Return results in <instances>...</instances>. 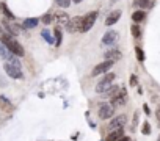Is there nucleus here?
<instances>
[{
  "label": "nucleus",
  "mask_w": 160,
  "mask_h": 141,
  "mask_svg": "<svg viewBox=\"0 0 160 141\" xmlns=\"http://www.w3.org/2000/svg\"><path fill=\"white\" fill-rule=\"evenodd\" d=\"M0 42L13 53V55H16V56H24L25 50L24 47L21 46V42L16 39V36H11L8 33H3L2 36H0Z\"/></svg>",
  "instance_id": "nucleus-1"
},
{
  "label": "nucleus",
  "mask_w": 160,
  "mask_h": 141,
  "mask_svg": "<svg viewBox=\"0 0 160 141\" xmlns=\"http://www.w3.org/2000/svg\"><path fill=\"white\" fill-rule=\"evenodd\" d=\"M96 19H97V11H91V13L86 14V16H83V19H82V27H80V33L90 32L91 28H93V25H94Z\"/></svg>",
  "instance_id": "nucleus-2"
},
{
  "label": "nucleus",
  "mask_w": 160,
  "mask_h": 141,
  "mask_svg": "<svg viewBox=\"0 0 160 141\" xmlns=\"http://www.w3.org/2000/svg\"><path fill=\"white\" fill-rule=\"evenodd\" d=\"M116 78V75L113 74V72H105V75L102 77V80L97 83V86H96V91L97 93H104V91H107L112 85H113V80Z\"/></svg>",
  "instance_id": "nucleus-3"
},
{
  "label": "nucleus",
  "mask_w": 160,
  "mask_h": 141,
  "mask_svg": "<svg viewBox=\"0 0 160 141\" xmlns=\"http://www.w3.org/2000/svg\"><path fill=\"white\" fill-rule=\"evenodd\" d=\"M2 27L5 28V33H8V35H11V36H17V35H21V27L16 24V22H13V21H10V19H2Z\"/></svg>",
  "instance_id": "nucleus-4"
},
{
  "label": "nucleus",
  "mask_w": 160,
  "mask_h": 141,
  "mask_svg": "<svg viewBox=\"0 0 160 141\" xmlns=\"http://www.w3.org/2000/svg\"><path fill=\"white\" fill-rule=\"evenodd\" d=\"M115 113V107L112 104H101L99 105V110H97V115L101 119H110Z\"/></svg>",
  "instance_id": "nucleus-5"
},
{
  "label": "nucleus",
  "mask_w": 160,
  "mask_h": 141,
  "mask_svg": "<svg viewBox=\"0 0 160 141\" xmlns=\"http://www.w3.org/2000/svg\"><path fill=\"white\" fill-rule=\"evenodd\" d=\"M127 102V91L126 88H119L118 93L112 97V105L113 107H121Z\"/></svg>",
  "instance_id": "nucleus-6"
},
{
  "label": "nucleus",
  "mask_w": 160,
  "mask_h": 141,
  "mask_svg": "<svg viewBox=\"0 0 160 141\" xmlns=\"http://www.w3.org/2000/svg\"><path fill=\"white\" fill-rule=\"evenodd\" d=\"M82 19H83V16H75V17H72V19H69V22L66 24L64 27H66V30H68L69 33H80V27H82Z\"/></svg>",
  "instance_id": "nucleus-7"
},
{
  "label": "nucleus",
  "mask_w": 160,
  "mask_h": 141,
  "mask_svg": "<svg viewBox=\"0 0 160 141\" xmlns=\"http://www.w3.org/2000/svg\"><path fill=\"white\" fill-rule=\"evenodd\" d=\"M112 66H113V61H110V60H105V61L99 63V64H97L94 69H93L91 75H93V77H97V75H101V74L109 72V70L112 69Z\"/></svg>",
  "instance_id": "nucleus-8"
},
{
  "label": "nucleus",
  "mask_w": 160,
  "mask_h": 141,
  "mask_svg": "<svg viewBox=\"0 0 160 141\" xmlns=\"http://www.w3.org/2000/svg\"><path fill=\"white\" fill-rule=\"evenodd\" d=\"M5 70H6V74H8L11 78H22V77H24L21 67H17V66H14V64H11L10 61L5 63Z\"/></svg>",
  "instance_id": "nucleus-9"
},
{
  "label": "nucleus",
  "mask_w": 160,
  "mask_h": 141,
  "mask_svg": "<svg viewBox=\"0 0 160 141\" xmlns=\"http://www.w3.org/2000/svg\"><path fill=\"white\" fill-rule=\"evenodd\" d=\"M104 56H105V60H110V61H119L123 58V53H121V50H118V49H115V47H112L110 50H107L105 53H104Z\"/></svg>",
  "instance_id": "nucleus-10"
},
{
  "label": "nucleus",
  "mask_w": 160,
  "mask_h": 141,
  "mask_svg": "<svg viewBox=\"0 0 160 141\" xmlns=\"http://www.w3.org/2000/svg\"><path fill=\"white\" fill-rule=\"evenodd\" d=\"M116 39H118V32L110 30V32H107L102 36V44L104 46H112V44H115V42H116Z\"/></svg>",
  "instance_id": "nucleus-11"
},
{
  "label": "nucleus",
  "mask_w": 160,
  "mask_h": 141,
  "mask_svg": "<svg viewBox=\"0 0 160 141\" xmlns=\"http://www.w3.org/2000/svg\"><path fill=\"white\" fill-rule=\"evenodd\" d=\"M126 121H127V118H126L124 115H119V116L113 118L112 122H110V129H112V130H113V129H123L124 124H126Z\"/></svg>",
  "instance_id": "nucleus-12"
},
{
  "label": "nucleus",
  "mask_w": 160,
  "mask_h": 141,
  "mask_svg": "<svg viewBox=\"0 0 160 141\" xmlns=\"http://www.w3.org/2000/svg\"><path fill=\"white\" fill-rule=\"evenodd\" d=\"M119 17H121V11H119V10L112 11V13L109 14V16H107V19H105V25H109V27L115 25V24L119 21Z\"/></svg>",
  "instance_id": "nucleus-13"
},
{
  "label": "nucleus",
  "mask_w": 160,
  "mask_h": 141,
  "mask_svg": "<svg viewBox=\"0 0 160 141\" xmlns=\"http://www.w3.org/2000/svg\"><path fill=\"white\" fill-rule=\"evenodd\" d=\"M133 5L138 10H151L154 6V0H133Z\"/></svg>",
  "instance_id": "nucleus-14"
},
{
  "label": "nucleus",
  "mask_w": 160,
  "mask_h": 141,
  "mask_svg": "<svg viewBox=\"0 0 160 141\" xmlns=\"http://www.w3.org/2000/svg\"><path fill=\"white\" fill-rule=\"evenodd\" d=\"M53 19H55V22L57 24H60V25H66L69 22V16H68V13H64V11H58L55 16H53Z\"/></svg>",
  "instance_id": "nucleus-15"
},
{
  "label": "nucleus",
  "mask_w": 160,
  "mask_h": 141,
  "mask_svg": "<svg viewBox=\"0 0 160 141\" xmlns=\"http://www.w3.org/2000/svg\"><path fill=\"white\" fill-rule=\"evenodd\" d=\"M123 135H124V130L123 129H113L109 135H107L105 141H116L118 138H121Z\"/></svg>",
  "instance_id": "nucleus-16"
},
{
  "label": "nucleus",
  "mask_w": 160,
  "mask_h": 141,
  "mask_svg": "<svg viewBox=\"0 0 160 141\" xmlns=\"http://www.w3.org/2000/svg\"><path fill=\"white\" fill-rule=\"evenodd\" d=\"M0 11L3 13V16H5L6 19H10V21H14V19H16V16L13 14V11L8 8L6 3H0Z\"/></svg>",
  "instance_id": "nucleus-17"
},
{
  "label": "nucleus",
  "mask_w": 160,
  "mask_h": 141,
  "mask_svg": "<svg viewBox=\"0 0 160 141\" xmlns=\"http://www.w3.org/2000/svg\"><path fill=\"white\" fill-rule=\"evenodd\" d=\"M144 19H146V13H144L143 10H137V11H133V13H132V21L135 22V24L143 22Z\"/></svg>",
  "instance_id": "nucleus-18"
},
{
  "label": "nucleus",
  "mask_w": 160,
  "mask_h": 141,
  "mask_svg": "<svg viewBox=\"0 0 160 141\" xmlns=\"http://www.w3.org/2000/svg\"><path fill=\"white\" fill-rule=\"evenodd\" d=\"M39 24V19L38 17H29V19H25L24 24H22V28L24 30H29V28H33Z\"/></svg>",
  "instance_id": "nucleus-19"
},
{
  "label": "nucleus",
  "mask_w": 160,
  "mask_h": 141,
  "mask_svg": "<svg viewBox=\"0 0 160 141\" xmlns=\"http://www.w3.org/2000/svg\"><path fill=\"white\" fill-rule=\"evenodd\" d=\"M0 108L3 111H11L13 110V104L10 99H6L5 96H0Z\"/></svg>",
  "instance_id": "nucleus-20"
},
{
  "label": "nucleus",
  "mask_w": 160,
  "mask_h": 141,
  "mask_svg": "<svg viewBox=\"0 0 160 141\" xmlns=\"http://www.w3.org/2000/svg\"><path fill=\"white\" fill-rule=\"evenodd\" d=\"M118 90H119V86L118 85H112V86L107 90V91H104L102 94H104V99H112L116 93H118Z\"/></svg>",
  "instance_id": "nucleus-21"
},
{
  "label": "nucleus",
  "mask_w": 160,
  "mask_h": 141,
  "mask_svg": "<svg viewBox=\"0 0 160 141\" xmlns=\"http://www.w3.org/2000/svg\"><path fill=\"white\" fill-rule=\"evenodd\" d=\"M53 35H55V46L60 47L61 46V41H63V36H61V28L60 27H55V30H53Z\"/></svg>",
  "instance_id": "nucleus-22"
},
{
  "label": "nucleus",
  "mask_w": 160,
  "mask_h": 141,
  "mask_svg": "<svg viewBox=\"0 0 160 141\" xmlns=\"http://www.w3.org/2000/svg\"><path fill=\"white\" fill-rule=\"evenodd\" d=\"M52 21H53V14H52V13H46L44 16L39 17V22H43L44 25H49Z\"/></svg>",
  "instance_id": "nucleus-23"
},
{
  "label": "nucleus",
  "mask_w": 160,
  "mask_h": 141,
  "mask_svg": "<svg viewBox=\"0 0 160 141\" xmlns=\"http://www.w3.org/2000/svg\"><path fill=\"white\" fill-rule=\"evenodd\" d=\"M130 32H132V36H133V38H137V39L141 36V28H140L137 24H133V25L130 27Z\"/></svg>",
  "instance_id": "nucleus-24"
},
{
  "label": "nucleus",
  "mask_w": 160,
  "mask_h": 141,
  "mask_svg": "<svg viewBox=\"0 0 160 141\" xmlns=\"http://www.w3.org/2000/svg\"><path fill=\"white\" fill-rule=\"evenodd\" d=\"M135 53H137V60L138 61H144V52H143V49L141 47H135Z\"/></svg>",
  "instance_id": "nucleus-25"
},
{
  "label": "nucleus",
  "mask_w": 160,
  "mask_h": 141,
  "mask_svg": "<svg viewBox=\"0 0 160 141\" xmlns=\"http://www.w3.org/2000/svg\"><path fill=\"white\" fill-rule=\"evenodd\" d=\"M141 132H143V135H149V133H151V125H149L148 121L143 122V129H141Z\"/></svg>",
  "instance_id": "nucleus-26"
},
{
  "label": "nucleus",
  "mask_w": 160,
  "mask_h": 141,
  "mask_svg": "<svg viewBox=\"0 0 160 141\" xmlns=\"http://www.w3.org/2000/svg\"><path fill=\"white\" fill-rule=\"evenodd\" d=\"M55 2H57V5L61 6V8H68V6L72 3L71 0H55Z\"/></svg>",
  "instance_id": "nucleus-27"
},
{
  "label": "nucleus",
  "mask_w": 160,
  "mask_h": 141,
  "mask_svg": "<svg viewBox=\"0 0 160 141\" xmlns=\"http://www.w3.org/2000/svg\"><path fill=\"white\" fill-rule=\"evenodd\" d=\"M41 35H43V38L49 42V44H50V42H53V39H52V36H50V33H49L47 30H43V33H41Z\"/></svg>",
  "instance_id": "nucleus-28"
},
{
  "label": "nucleus",
  "mask_w": 160,
  "mask_h": 141,
  "mask_svg": "<svg viewBox=\"0 0 160 141\" xmlns=\"http://www.w3.org/2000/svg\"><path fill=\"white\" fill-rule=\"evenodd\" d=\"M137 85H138L137 75H130V86H137Z\"/></svg>",
  "instance_id": "nucleus-29"
},
{
  "label": "nucleus",
  "mask_w": 160,
  "mask_h": 141,
  "mask_svg": "<svg viewBox=\"0 0 160 141\" xmlns=\"http://www.w3.org/2000/svg\"><path fill=\"white\" fill-rule=\"evenodd\" d=\"M137 122H138V113H135V115H133V124H132V129H135V127H137Z\"/></svg>",
  "instance_id": "nucleus-30"
},
{
  "label": "nucleus",
  "mask_w": 160,
  "mask_h": 141,
  "mask_svg": "<svg viewBox=\"0 0 160 141\" xmlns=\"http://www.w3.org/2000/svg\"><path fill=\"white\" fill-rule=\"evenodd\" d=\"M5 86H6V80L0 75V88H5Z\"/></svg>",
  "instance_id": "nucleus-31"
},
{
  "label": "nucleus",
  "mask_w": 160,
  "mask_h": 141,
  "mask_svg": "<svg viewBox=\"0 0 160 141\" xmlns=\"http://www.w3.org/2000/svg\"><path fill=\"white\" fill-rule=\"evenodd\" d=\"M143 110H144V113H146V115H151V110H149L148 104H144V105H143Z\"/></svg>",
  "instance_id": "nucleus-32"
},
{
  "label": "nucleus",
  "mask_w": 160,
  "mask_h": 141,
  "mask_svg": "<svg viewBox=\"0 0 160 141\" xmlns=\"http://www.w3.org/2000/svg\"><path fill=\"white\" fill-rule=\"evenodd\" d=\"M116 141H130V138H129V136H124V135H123L121 138H118Z\"/></svg>",
  "instance_id": "nucleus-33"
},
{
  "label": "nucleus",
  "mask_w": 160,
  "mask_h": 141,
  "mask_svg": "<svg viewBox=\"0 0 160 141\" xmlns=\"http://www.w3.org/2000/svg\"><path fill=\"white\" fill-rule=\"evenodd\" d=\"M155 115H157V119L160 121V107H158V110H157V113H155Z\"/></svg>",
  "instance_id": "nucleus-34"
},
{
  "label": "nucleus",
  "mask_w": 160,
  "mask_h": 141,
  "mask_svg": "<svg viewBox=\"0 0 160 141\" xmlns=\"http://www.w3.org/2000/svg\"><path fill=\"white\" fill-rule=\"evenodd\" d=\"M71 2H74V3H80V2H83V0H71Z\"/></svg>",
  "instance_id": "nucleus-35"
},
{
  "label": "nucleus",
  "mask_w": 160,
  "mask_h": 141,
  "mask_svg": "<svg viewBox=\"0 0 160 141\" xmlns=\"http://www.w3.org/2000/svg\"><path fill=\"white\" fill-rule=\"evenodd\" d=\"M157 141H160V136H158V139H157Z\"/></svg>",
  "instance_id": "nucleus-36"
}]
</instances>
